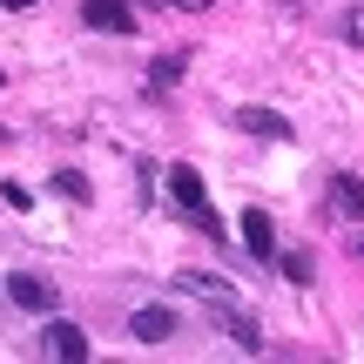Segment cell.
Masks as SVG:
<instances>
[{"instance_id":"cell-1","label":"cell","mask_w":364,"mask_h":364,"mask_svg":"<svg viewBox=\"0 0 364 364\" xmlns=\"http://www.w3.org/2000/svg\"><path fill=\"white\" fill-rule=\"evenodd\" d=\"M169 196L196 216V230H203V236H223V223L209 216V203H203V176H196L189 162H176V169H169Z\"/></svg>"},{"instance_id":"cell-2","label":"cell","mask_w":364,"mask_h":364,"mask_svg":"<svg viewBox=\"0 0 364 364\" xmlns=\"http://www.w3.org/2000/svg\"><path fill=\"white\" fill-rule=\"evenodd\" d=\"M129 331H135L142 344H169V338H176V311H169V304H142V311L129 317Z\"/></svg>"},{"instance_id":"cell-3","label":"cell","mask_w":364,"mask_h":364,"mask_svg":"<svg viewBox=\"0 0 364 364\" xmlns=\"http://www.w3.org/2000/svg\"><path fill=\"white\" fill-rule=\"evenodd\" d=\"M41 351H48V358H68V364H81V358H88V338H81V324H68V317H61V324H48V331H41Z\"/></svg>"},{"instance_id":"cell-4","label":"cell","mask_w":364,"mask_h":364,"mask_svg":"<svg viewBox=\"0 0 364 364\" xmlns=\"http://www.w3.org/2000/svg\"><path fill=\"white\" fill-rule=\"evenodd\" d=\"M7 297L21 304V311H54V284H48V277H34V270L7 277Z\"/></svg>"},{"instance_id":"cell-5","label":"cell","mask_w":364,"mask_h":364,"mask_svg":"<svg viewBox=\"0 0 364 364\" xmlns=\"http://www.w3.org/2000/svg\"><path fill=\"white\" fill-rule=\"evenodd\" d=\"M88 27L95 34H135V14L129 0H88Z\"/></svg>"},{"instance_id":"cell-6","label":"cell","mask_w":364,"mask_h":364,"mask_svg":"<svg viewBox=\"0 0 364 364\" xmlns=\"http://www.w3.org/2000/svg\"><path fill=\"white\" fill-rule=\"evenodd\" d=\"M243 243H250V257H257V263H277V230H270L263 209H243Z\"/></svg>"},{"instance_id":"cell-7","label":"cell","mask_w":364,"mask_h":364,"mask_svg":"<svg viewBox=\"0 0 364 364\" xmlns=\"http://www.w3.org/2000/svg\"><path fill=\"white\" fill-rule=\"evenodd\" d=\"M236 129L263 135V142H290V122L277 115V108H243V115H236Z\"/></svg>"},{"instance_id":"cell-8","label":"cell","mask_w":364,"mask_h":364,"mask_svg":"<svg viewBox=\"0 0 364 364\" xmlns=\"http://www.w3.org/2000/svg\"><path fill=\"white\" fill-rule=\"evenodd\" d=\"M176 284L189 290V297H203V304H236V297H230V284H223V277H209V270H182Z\"/></svg>"},{"instance_id":"cell-9","label":"cell","mask_w":364,"mask_h":364,"mask_svg":"<svg viewBox=\"0 0 364 364\" xmlns=\"http://www.w3.org/2000/svg\"><path fill=\"white\" fill-rule=\"evenodd\" d=\"M331 196H338V209H344L351 223H364V182H358V176H338V182H331Z\"/></svg>"},{"instance_id":"cell-10","label":"cell","mask_w":364,"mask_h":364,"mask_svg":"<svg viewBox=\"0 0 364 364\" xmlns=\"http://www.w3.org/2000/svg\"><path fill=\"white\" fill-rule=\"evenodd\" d=\"M149 81H156V88H176L182 81V54H162V61L149 68Z\"/></svg>"},{"instance_id":"cell-11","label":"cell","mask_w":364,"mask_h":364,"mask_svg":"<svg viewBox=\"0 0 364 364\" xmlns=\"http://www.w3.org/2000/svg\"><path fill=\"white\" fill-rule=\"evenodd\" d=\"M54 189H68V196H75V203H88V176H81V169H61V176H54Z\"/></svg>"},{"instance_id":"cell-12","label":"cell","mask_w":364,"mask_h":364,"mask_svg":"<svg viewBox=\"0 0 364 364\" xmlns=\"http://www.w3.org/2000/svg\"><path fill=\"white\" fill-rule=\"evenodd\" d=\"M284 277H290V284H311V257H304V250H290V257H284Z\"/></svg>"},{"instance_id":"cell-13","label":"cell","mask_w":364,"mask_h":364,"mask_svg":"<svg viewBox=\"0 0 364 364\" xmlns=\"http://www.w3.org/2000/svg\"><path fill=\"white\" fill-rule=\"evenodd\" d=\"M176 7H189V14H203V7H216V0H176Z\"/></svg>"}]
</instances>
